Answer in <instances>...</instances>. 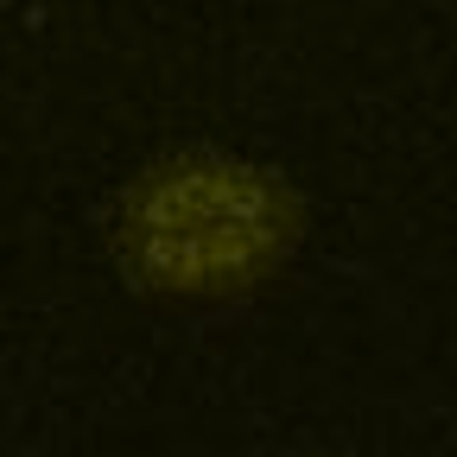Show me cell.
I'll use <instances>...</instances> for the list:
<instances>
[{
  "mask_svg": "<svg viewBox=\"0 0 457 457\" xmlns=\"http://www.w3.org/2000/svg\"><path fill=\"white\" fill-rule=\"evenodd\" d=\"M312 457H324V451H312Z\"/></svg>",
  "mask_w": 457,
  "mask_h": 457,
  "instance_id": "7a4b0ae2",
  "label": "cell"
},
{
  "mask_svg": "<svg viewBox=\"0 0 457 457\" xmlns=\"http://www.w3.org/2000/svg\"><path fill=\"white\" fill-rule=\"evenodd\" d=\"M312 204L279 165L185 140L114 191L102 242L128 293L153 305H236L299 261Z\"/></svg>",
  "mask_w": 457,
  "mask_h": 457,
  "instance_id": "6da1fadb",
  "label": "cell"
}]
</instances>
